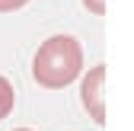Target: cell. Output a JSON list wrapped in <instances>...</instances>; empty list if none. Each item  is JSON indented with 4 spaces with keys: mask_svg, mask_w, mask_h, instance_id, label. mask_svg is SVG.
<instances>
[{
    "mask_svg": "<svg viewBox=\"0 0 134 131\" xmlns=\"http://www.w3.org/2000/svg\"><path fill=\"white\" fill-rule=\"evenodd\" d=\"M83 70V48L74 35H54L42 42L32 61V77L38 80L45 90H61L70 86Z\"/></svg>",
    "mask_w": 134,
    "mask_h": 131,
    "instance_id": "cell-1",
    "label": "cell"
},
{
    "mask_svg": "<svg viewBox=\"0 0 134 131\" xmlns=\"http://www.w3.org/2000/svg\"><path fill=\"white\" fill-rule=\"evenodd\" d=\"M102 90H105V64H96V67L86 70L83 86H80V99H83V106H86L90 118L96 125H105V99H102Z\"/></svg>",
    "mask_w": 134,
    "mask_h": 131,
    "instance_id": "cell-2",
    "label": "cell"
},
{
    "mask_svg": "<svg viewBox=\"0 0 134 131\" xmlns=\"http://www.w3.org/2000/svg\"><path fill=\"white\" fill-rule=\"evenodd\" d=\"M13 99H16V96H13V83L7 77H0V122L13 112Z\"/></svg>",
    "mask_w": 134,
    "mask_h": 131,
    "instance_id": "cell-3",
    "label": "cell"
},
{
    "mask_svg": "<svg viewBox=\"0 0 134 131\" xmlns=\"http://www.w3.org/2000/svg\"><path fill=\"white\" fill-rule=\"evenodd\" d=\"M26 3H29V0H0V13H13V10H19Z\"/></svg>",
    "mask_w": 134,
    "mask_h": 131,
    "instance_id": "cell-4",
    "label": "cell"
},
{
    "mask_svg": "<svg viewBox=\"0 0 134 131\" xmlns=\"http://www.w3.org/2000/svg\"><path fill=\"white\" fill-rule=\"evenodd\" d=\"M83 7H86L90 13H96V16H102L105 13V0H83Z\"/></svg>",
    "mask_w": 134,
    "mask_h": 131,
    "instance_id": "cell-5",
    "label": "cell"
},
{
    "mask_svg": "<svg viewBox=\"0 0 134 131\" xmlns=\"http://www.w3.org/2000/svg\"><path fill=\"white\" fill-rule=\"evenodd\" d=\"M13 131H29V128H13Z\"/></svg>",
    "mask_w": 134,
    "mask_h": 131,
    "instance_id": "cell-6",
    "label": "cell"
}]
</instances>
